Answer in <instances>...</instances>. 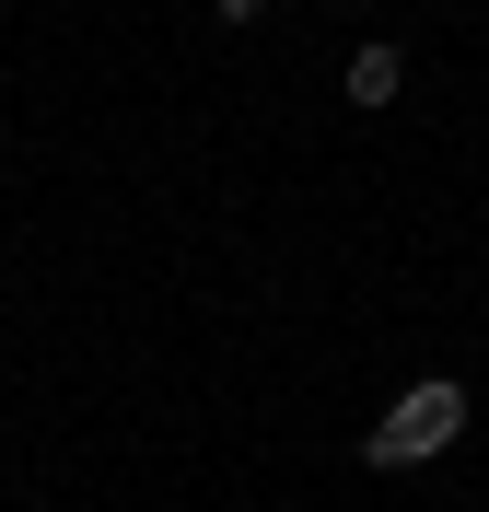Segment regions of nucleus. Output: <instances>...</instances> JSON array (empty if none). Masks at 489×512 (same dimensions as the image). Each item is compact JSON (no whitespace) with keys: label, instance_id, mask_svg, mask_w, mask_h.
I'll use <instances>...</instances> for the list:
<instances>
[{"label":"nucleus","instance_id":"f257e3e1","mask_svg":"<svg viewBox=\"0 0 489 512\" xmlns=\"http://www.w3.org/2000/svg\"><path fill=\"white\" fill-rule=\"evenodd\" d=\"M455 431H466V384L431 373V384H408V396H396V408L361 431V466H431Z\"/></svg>","mask_w":489,"mask_h":512},{"label":"nucleus","instance_id":"f03ea898","mask_svg":"<svg viewBox=\"0 0 489 512\" xmlns=\"http://www.w3.org/2000/svg\"><path fill=\"white\" fill-rule=\"evenodd\" d=\"M408 94V59H396L385 35H373V47H350V105H396Z\"/></svg>","mask_w":489,"mask_h":512},{"label":"nucleus","instance_id":"7ed1b4c3","mask_svg":"<svg viewBox=\"0 0 489 512\" xmlns=\"http://www.w3.org/2000/svg\"><path fill=\"white\" fill-rule=\"evenodd\" d=\"M257 12H268V0H222V24H257Z\"/></svg>","mask_w":489,"mask_h":512}]
</instances>
